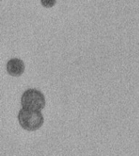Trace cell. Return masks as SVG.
Returning <instances> with one entry per match:
<instances>
[{
  "mask_svg": "<svg viewBox=\"0 0 139 156\" xmlns=\"http://www.w3.org/2000/svg\"><path fill=\"white\" fill-rule=\"evenodd\" d=\"M18 120L20 125L27 131H35L43 126L44 118L40 111L22 108L18 114Z\"/></svg>",
  "mask_w": 139,
  "mask_h": 156,
  "instance_id": "1",
  "label": "cell"
},
{
  "mask_svg": "<svg viewBox=\"0 0 139 156\" xmlns=\"http://www.w3.org/2000/svg\"><path fill=\"white\" fill-rule=\"evenodd\" d=\"M21 104L24 109L40 111L45 108L46 99L41 91L34 88H29L21 95Z\"/></svg>",
  "mask_w": 139,
  "mask_h": 156,
  "instance_id": "2",
  "label": "cell"
},
{
  "mask_svg": "<svg viewBox=\"0 0 139 156\" xmlns=\"http://www.w3.org/2000/svg\"><path fill=\"white\" fill-rule=\"evenodd\" d=\"M25 66L24 62L18 58H13L8 61L6 65V70L10 76L14 77L21 76L24 73Z\"/></svg>",
  "mask_w": 139,
  "mask_h": 156,
  "instance_id": "3",
  "label": "cell"
},
{
  "mask_svg": "<svg viewBox=\"0 0 139 156\" xmlns=\"http://www.w3.org/2000/svg\"><path fill=\"white\" fill-rule=\"evenodd\" d=\"M40 3L43 7L51 8L56 3V0H40Z\"/></svg>",
  "mask_w": 139,
  "mask_h": 156,
  "instance_id": "4",
  "label": "cell"
}]
</instances>
